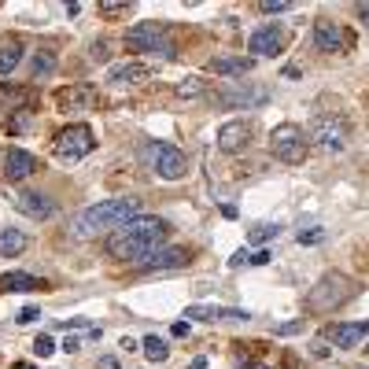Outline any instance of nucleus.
<instances>
[{"mask_svg": "<svg viewBox=\"0 0 369 369\" xmlns=\"http://www.w3.org/2000/svg\"><path fill=\"white\" fill-rule=\"evenodd\" d=\"M170 236V226H166L163 218L155 214H137L129 218L126 226H119L115 233L107 236V255L119 258V263H141V258H148L152 251L163 248V240Z\"/></svg>", "mask_w": 369, "mask_h": 369, "instance_id": "nucleus-1", "label": "nucleus"}, {"mask_svg": "<svg viewBox=\"0 0 369 369\" xmlns=\"http://www.w3.org/2000/svg\"><path fill=\"white\" fill-rule=\"evenodd\" d=\"M129 218H137V199H129V196L100 199V203H92V207H85L78 218H74V233L92 236V233H104V229H119Z\"/></svg>", "mask_w": 369, "mask_h": 369, "instance_id": "nucleus-2", "label": "nucleus"}, {"mask_svg": "<svg viewBox=\"0 0 369 369\" xmlns=\"http://www.w3.org/2000/svg\"><path fill=\"white\" fill-rule=\"evenodd\" d=\"M355 295H358V285L351 281L347 273H325L321 281L307 292L303 307L310 314H332V310H340L343 303H351Z\"/></svg>", "mask_w": 369, "mask_h": 369, "instance_id": "nucleus-3", "label": "nucleus"}, {"mask_svg": "<svg viewBox=\"0 0 369 369\" xmlns=\"http://www.w3.org/2000/svg\"><path fill=\"white\" fill-rule=\"evenodd\" d=\"M92 148H97V133H92L85 122H74V126L60 129V133H55V141H52L55 159H63V163H78V159H85Z\"/></svg>", "mask_w": 369, "mask_h": 369, "instance_id": "nucleus-4", "label": "nucleus"}, {"mask_svg": "<svg viewBox=\"0 0 369 369\" xmlns=\"http://www.w3.org/2000/svg\"><path fill=\"white\" fill-rule=\"evenodd\" d=\"M270 152L288 166H299L307 159V133L295 122H281L270 133Z\"/></svg>", "mask_w": 369, "mask_h": 369, "instance_id": "nucleus-5", "label": "nucleus"}, {"mask_svg": "<svg viewBox=\"0 0 369 369\" xmlns=\"http://www.w3.org/2000/svg\"><path fill=\"white\" fill-rule=\"evenodd\" d=\"M126 48L174 55V45H170V37H166V23H137V26H129L126 30Z\"/></svg>", "mask_w": 369, "mask_h": 369, "instance_id": "nucleus-6", "label": "nucleus"}, {"mask_svg": "<svg viewBox=\"0 0 369 369\" xmlns=\"http://www.w3.org/2000/svg\"><path fill=\"white\" fill-rule=\"evenodd\" d=\"M144 159L152 163V170L163 181H181L184 170H189V159H184V152H181V148H174V144H148L144 148Z\"/></svg>", "mask_w": 369, "mask_h": 369, "instance_id": "nucleus-7", "label": "nucleus"}, {"mask_svg": "<svg viewBox=\"0 0 369 369\" xmlns=\"http://www.w3.org/2000/svg\"><path fill=\"white\" fill-rule=\"evenodd\" d=\"M307 141H314V148L325 155H340L347 148V126H343V119H314Z\"/></svg>", "mask_w": 369, "mask_h": 369, "instance_id": "nucleus-8", "label": "nucleus"}, {"mask_svg": "<svg viewBox=\"0 0 369 369\" xmlns=\"http://www.w3.org/2000/svg\"><path fill=\"white\" fill-rule=\"evenodd\" d=\"M55 107H60V111H92V107H97V85L74 82V85L60 89V92H55Z\"/></svg>", "mask_w": 369, "mask_h": 369, "instance_id": "nucleus-9", "label": "nucleus"}, {"mask_svg": "<svg viewBox=\"0 0 369 369\" xmlns=\"http://www.w3.org/2000/svg\"><path fill=\"white\" fill-rule=\"evenodd\" d=\"M221 107H258L270 100V89H251V85H233V89H221L214 97Z\"/></svg>", "mask_w": 369, "mask_h": 369, "instance_id": "nucleus-10", "label": "nucleus"}, {"mask_svg": "<svg viewBox=\"0 0 369 369\" xmlns=\"http://www.w3.org/2000/svg\"><path fill=\"white\" fill-rule=\"evenodd\" d=\"M365 336H369V318L365 321H336V325H329V332H325V340L343 347V351L347 347H358Z\"/></svg>", "mask_w": 369, "mask_h": 369, "instance_id": "nucleus-11", "label": "nucleus"}, {"mask_svg": "<svg viewBox=\"0 0 369 369\" xmlns=\"http://www.w3.org/2000/svg\"><path fill=\"white\" fill-rule=\"evenodd\" d=\"M314 45H318V52H343L347 30L340 23H332V18H318V23H314Z\"/></svg>", "mask_w": 369, "mask_h": 369, "instance_id": "nucleus-12", "label": "nucleus"}, {"mask_svg": "<svg viewBox=\"0 0 369 369\" xmlns=\"http://www.w3.org/2000/svg\"><path fill=\"white\" fill-rule=\"evenodd\" d=\"M248 52H255V55H281L285 52V30L281 26H258L248 37Z\"/></svg>", "mask_w": 369, "mask_h": 369, "instance_id": "nucleus-13", "label": "nucleus"}, {"mask_svg": "<svg viewBox=\"0 0 369 369\" xmlns=\"http://www.w3.org/2000/svg\"><path fill=\"white\" fill-rule=\"evenodd\" d=\"M41 170V163H37V155L23 152V148H8V155H4V177L8 181H26L30 174Z\"/></svg>", "mask_w": 369, "mask_h": 369, "instance_id": "nucleus-14", "label": "nucleus"}, {"mask_svg": "<svg viewBox=\"0 0 369 369\" xmlns=\"http://www.w3.org/2000/svg\"><path fill=\"white\" fill-rule=\"evenodd\" d=\"M181 266H189V251L184 248H159L137 263V270H181Z\"/></svg>", "mask_w": 369, "mask_h": 369, "instance_id": "nucleus-15", "label": "nucleus"}, {"mask_svg": "<svg viewBox=\"0 0 369 369\" xmlns=\"http://www.w3.org/2000/svg\"><path fill=\"white\" fill-rule=\"evenodd\" d=\"M248 141H251V126H248V122H226V126L218 129V148H221L226 155L244 152Z\"/></svg>", "mask_w": 369, "mask_h": 369, "instance_id": "nucleus-16", "label": "nucleus"}, {"mask_svg": "<svg viewBox=\"0 0 369 369\" xmlns=\"http://www.w3.org/2000/svg\"><path fill=\"white\" fill-rule=\"evenodd\" d=\"M184 318H192V321H248L251 314L248 310H236V307H189L184 310Z\"/></svg>", "mask_w": 369, "mask_h": 369, "instance_id": "nucleus-17", "label": "nucleus"}, {"mask_svg": "<svg viewBox=\"0 0 369 369\" xmlns=\"http://www.w3.org/2000/svg\"><path fill=\"white\" fill-rule=\"evenodd\" d=\"M255 67V55H214L211 60V70L221 74V78H244V74H251Z\"/></svg>", "mask_w": 369, "mask_h": 369, "instance_id": "nucleus-18", "label": "nucleus"}, {"mask_svg": "<svg viewBox=\"0 0 369 369\" xmlns=\"http://www.w3.org/2000/svg\"><path fill=\"white\" fill-rule=\"evenodd\" d=\"M15 207L23 211L26 218H37V221H45V218H52L55 203H52L48 196H41V192H23V196L15 199Z\"/></svg>", "mask_w": 369, "mask_h": 369, "instance_id": "nucleus-19", "label": "nucleus"}, {"mask_svg": "<svg viewBox=\"0 0 369 369\" xmlns=\"http://www.w3.org/2000/svg\"><path fill=\"white\" fill-rule=\"evenodd\" d=\"M107 82L115 85V89H126V85H141V82H148V67H144V63H119V67H111Z\"/></svg>", "mask_w": 369, "mask_h": 369, "instance_id": "nucleus-20", "label": "nucleus"}, {"mask_svg": "<svg viewBox=\"0 0 369 369\" xmlns=\"http://www.w3.org/2000/svg\"><path fill=\"white\" fill-rule=\"evenodd\" d=\"M18 63H23V41H18L15 33L0 37V78H8Z\"/></svg>", "mask_w": 369, "mask_h": 369, "instance_id": "nucleus-21", "label": "nucleus"}, {"mask_svg": "<svg viewBox=\"0 0 369 369\" xmlns=\"http://www.w3.org/2000/svg\"><path fill=\"white\" fill-rule=\"evenodd\" d=\"M26 233H18V229H0V258H15V255H23L26 251Z\"/></svg>", "mask_w": 369, "mask_h": 369, "instance_id": "nucleus-22", "label": "nucleus"}, {"mask_svg": "<svg viewBox=\"0 0 369 369\" xmlns=\"http://www.w3.org/2000/svg\"><path fill=\"white\" fill-rule=\"evenodd\" d=\"M41 281L33 273H4L0 277V292H37Z\"/></svg>", "mask_w": 369, "mask_h": 369, "instance_id": "nucleus-23", "label": "nucleus"}, {"mask_svg": "<svg viewBox=\"0 0 369 369\" xmlns=\"http://www.w3.org/2000/svg\"><path fill=\"white\" fill-rule=\"evenodd\" d=\"M52 70H55V52H52V48H41V52L30 55V74H33V82L48 78Z\"/></svg>", "mask_w": 369, "mask_h": 369, "instance_id": "nucleus-24", "label": "nucleus"}, {"mask_svg": "<svg viewBox=\"0 0 369 369\" xmlns=\"http://www.w3.org/2000/svg\"><path fill=\"white\" fill-rule=\"evenodd\" d=\"M144 358L148 362H166V358H170V347H166V340L163 336H155V332H152V336H144Z\"/></svg>", "mask_w": 369, "mask_h": 369, "instance_id": "nucleus-25", "label": "nucleus"}, {"mask_svg": "<svg viewBox=\"0 0 369 369\" xmlns=\"http://www.w3.org/2000/svg\"><path fill=\"white\" fill-rule=\"evenodd\" d=\"M174 92H177V97H184V100H192V97H203V92H207V82H203L199 74H189V78H181L174 85Z\"/></svg>", "mask_w": 369, "mask_h": 369, "instance_id": "nucleus-26", "label": "nucleus"}, {"mask_svg": "<svg viewBox=\"0 0 369 369\" xmlns=\"http://www.w3.org/2000/svg\"><path fill=\"white\" fill-rule=\"evenodd\" d=\"M30 126H33V111H26V107H18L15 115L8 119V129H11V133H23V129H30Z\"/></svg>", "mask_w": 369, "mask_h": 369, "instance_id": "nucleus-27", "label": "nucleus"}, {"mask_svg": "<svg viewBox=\"0 0 369 369\" xmlns=\"http://www.w3.org/2000/svg\"><path fill=\"white\" fill-rule=\"evenodd\" d=\"M126 0H104V4H97V11L104 15V18H119V15H126Z\"/></svg>", "mask_w": 369, "mask_h": 369, "instance_id": "nucleus-28", "label": "nucleus"}, {"mask_svg": "<svg viewBox=\"0 0 369 369\" xmlns=\"http://www.w3.org/2000/svg\"><path fill=\"white\" fill-rule=\"evenodd\" d=\"M292 8H295L292 0H263V4H258V11H263V15H285Z\"/></svg>", "mask_w": 369, "mask_h": 369, "instance_id": "nucleus-29", "label": "nucleus"}, {"mask_svg": "<svg viewBox=\"0 0 369 369\" xmlns=\"http://www.w3.org/2000/svg\"><path fill=\"white\" fill-rule=\"evenodd\" d=\"M295 240H299V244H321V240H325V229H321V226H314V229H299V236H295Z\"/></svg>", "mask_w": 369, "mask_h": 369, "instance_id": "nucleus-30", "label": "nucleus"}, {"mask_svg": "<svg viewBox=\"0 0 369 369\" xmlns=\"http://www.w3.org/2000/svg\"><path fill=\"white\" fill-rule=\"evenodd\" d=\"M107 55H111V45L107 41H92V48H89V60L92 63H107Z\"/></svg>", "mask_w": 369, "mask_h": 369, "instance_id": "nucleus-31", "label": "nucleus"}, {"mask_svg": "<svg viewBox=\"0 0 369 369\" xmlns=\"http://www.w3.org/2000/svg\"><path fill=\"white\" fill-rule=\"evenodd\" d=\"M33 351H37V358H52V355H55L52 336H37V340H33Z\"/></svg>", "mask_w": 369, "mask_h": 369, "instance_id": "nucleus-32", "label": "nucleus"}, {"mask_svg": "<svg viewBox=\"0 0 369 369\" xmlns=\"http://www.w3.org/2000/svg\"><path fill=\"white\" fill-rule=\"evenodd\" d=\"M270 236H277V226H255L251 229V244H266Z\"/></svg>", "mask_w": 369, "mask_h": 369, "instance_id": "nucleus-33", "label": "nucleus"}, {"mask_svg": "<svg viewBox=\"0 0 369 369\" xmlns=\"http://www.w3.org/2000/svg\"><path fill=\"white\" fill-rule=\"evenodd\" d=\"M310 355H314V358H329V355H332V347H329V340H325V336H318V340L310 343Z\"/></svg>", "mask_w": 369, "mask_h": 369, "instance_id": "nucleus-34", "label": "nucleus"}, {"mask_svg": "<svg viewBox=\"0 0 369 369\" xmlns=\"http://www.w3.org/2000/svg\"><path fill=\"white\" fill-rule=\"evenodd\" d=\"M26 100V92H15L8 85H0V104H23Z\"/></svg>", "mask_w": 369, "mask_h": 369, "instance_id": "nucleus-35", "label": "nucleus"}, {"mask_svg": "<svg viewBox=\"0 0 369 369\" xmlns=\"http://www.w3.org/2000/svg\"><path fill=\"white\" fill-rule=\"evenodd\" d=\"M37 318H41V310H37V307H23V310H18V325H30V321H37Z\"/></svg>", "mask_w": 369, "mask_h": 369, "instance_id": "nucleus-36", "label": "nucleus"}, {"mask_svg": "<svg viewBox=\"0 0 369 369\" xmlns=\"http://www.w3.org/2000/svg\"><path fill=\"white\" fill-rule=\"evenodd\" d=\"M299 329H303V318H299V321H285V325H277L273 332H277V336H295Z\"/></svg>", "mask_w": 369, "mask_h": 369, "instance_id": "nucleus-37", "label": "nucleus"}, {"mask_svg": "<svg viewBox=\"0 0 369 369\" xmlns=\"http://www.w3.org/2000/svg\"><path fill=\"white\" fill-rule=\"evenodd\" d=\"M244 263H251V251H248V248H240V251H236V255L229 258V266L236 270V266H244Z\"/></svg>", "mask_w": 369, "mask_h": 369, "instance_id": "nucleus-38", "label": "nucleus"}, {"mask_svg": "<svg viewBox=\"0 0 369 369\" xmlns=\"http://www.w3.org/2000/svg\"><path fill=\"white\" fill-rule=\"evenodd\" d=\"M97 369H119V358L115 355H104V358H97Z\"/></svg>", "mask_w": 369, "mask_h": 369, "instance_id": "nucleus-39", "label": "nucleus"}, {"mask_svg": "<svg viewBox=\"0 0 369 369\" xmlns=\"http://www.w3.org/2000/svg\"><path fill=\"white\" fill-rule=\"evenodd\" d=\"M63 351H67V355H74V351H82V340H78V336H67V340H63Z\"/></svg>", "mask_w": 369, "mask_h": 369, "instance_id": "nucleus-40", "label": "nucleus"}, {"mask_svg": "<svg viewBox=\"0 0 369 369\" xmlns=\"http://www.w3.org/2000/svg\"><path fill=\"white\" fill-rule=\"evenodd\" d=\"M270 263V251H255L251 255V266H266Z\"/></svg>", "mask_w": 369, "mask_h": 369, "instance_id": "nucleus-41", "label": "nucleus"}, {"mask_svg": "<svg viewBox=\"0 0 369 369\" xmlns=\"http://www.w3.org/2000/svg\"><path fill=\"white\" fill-rule=\"evenodd\" d=\"M170 332H174V336H189L192 329H189V321H174V329H170Z\"/></svg>", "mask_w": 369, "mask_h": 369, "instance_id": "nucleus-42", "label": "nucleus"}, {"mask_svg": "<svg viewBox=\"0 0 369 369\" xmlns=\"http://www.w3.org/2000/svg\"><path fill=\"white\" fill-rule=\"evenodd\" d=\"M358 18H362V26L369 30V4H358Z\"/></svg>", "mask_w": 369, "mask_h": 369, "instance_id": "nucleus-43", "label": "nucleus"}, {"mask_svg": "<svg viewBox=\"0 0 369 369\" xmlns=\"http://www.w3.org/2000/svg\"><path fill=\"white\" fill-rule=\"evenodd\" d=\"M189 369H207V358H196V362H192Z\"/></svg>", "mask_w": 369, "mask_h": 369, "instance_id": "nucleus-44", "label": "nucleus"}, {"mask_svg": "<svg viewBox=\"0 0 369 369\" xmlns=\"http://www.w3.org/2000/svg\"><path fill=\"white\" fill-rule=\"evenodd\" d=\"M11 369H33V365H30V362H15Z\"/></svg>", "mask_w": 369, "mask_h": 369, "instance_id": "nucleus-45", "label": "nucleus"}]
</instances>
